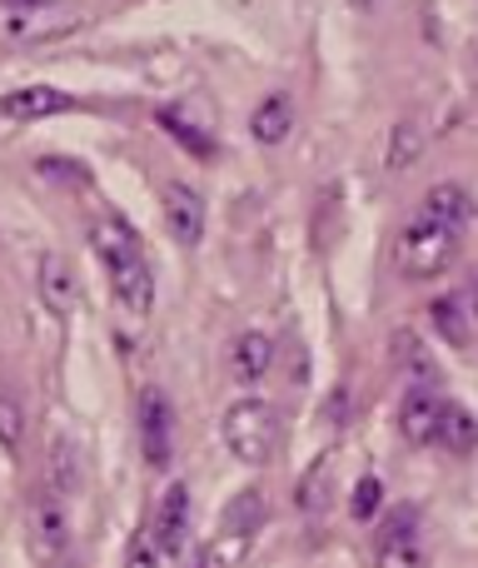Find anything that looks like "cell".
I'll return each instance as SVG.
<instances>
[{
	"instance_id": "obj_1",
	"label": "cell",
	"mask_w": 478,
	"mask_h": 568,
	"mask_svg": "<svg viewBox=\"0 0 478 568\" xmlns=\"http://www.w3.org/2000/svg\"><path fill=\"white\" fill-rule=\"evenodd\" d=\"M90 250H95V260L105 265L120 310L145 320L150 304H155V270H150L145 250H140V235L125 225V220L100 215L95 225H90Z\"/></svg>"
},
{
	"instance_id": "obj_2",
	"label": "cell",
	"mask_w": 478,
	"mask_h": 568,
	"mask_svg": "<svg viewBox=\"0 0 478 568\" xmlns=\"http://www.w3.org/2000/svg\"><path fill=\"white\" fill-rule=\"evenodd\" d=\"M459 230L439 225V220H409L394 245V265H399L404 280H439L444 270L459 260Z\"/></svg>"
},
{
	"instance_id": "obj_3",
	"label": "cell",
	"mask_w": 478,
	"mask_h": 568,
	"mask_svg": "<svg viewBox=\"0 0 478 568\" xmlns=\"http://www.w3.org/2000/svg\"><path fill=\"white\" fill-rule=\"evenodd\" d=\"M220 434H225V449L235 454L240 464L260 469V464H269V454H274L279 424H274V409L264 399H235L225 409V419H220Z\"/></svg>"
},
{
	"instance_id": "obj_4",
	"label": "cell",
	"mask_w": 478,
	"mask_h": 568,
	"mask_svg": "<svg viewBox=\"0 0 478 568\" xmlns=\"http://www.w3.org/2000/svg\"><path fill=\"white\" fill-rule=\"evenodd\" d=\"M26 544H30V559L45 564V568H60L70 559V514H65V499L40 489V499L30 504L26 514Z\"/></svg>"
},
{
	"instance_id": "obj_5",
	"label": "cell",
	"mask_w": 478,
	"mask_h": 568,
	"mask_svg": "<svg viewBox=\"0 0 478 568\" xmlns=\"http://www.w3.org/2000/svg\"><path fill=\"white\" fill-rule=\"evenodd\" d=\"M135 424H140V449L155 469H165L175 459V409H170L165 389H140V404H135Z\"/></svg>"
},
{
	"instance_id": "obj_6",
	"label": "cell",
	"mask_w": 478,
	"mask_h": 568,
	"mask_svg": "<svg viewBox=\"0 0 478 568\" xmlns=\"http://www.w3.org/2000/svg\"><path fill=\"white\" fill-rule=\"evenodd\" d=\"M160 205H165V230L175 245L190 250L205 240V200H200V190H190L185 180H170L160 190Z\"/></svg>"
},
{
	"instance_id": "obj_7",
	"label": "cell",
	"mask_w": 478,
	"mask_h": 568,
	"mask_svg": "<svg viewBox=\"0 0 478 568\" xmlns=\"http://www.w3.org/2000/svg\"><path fill=\"white\" fill-rule=\"evenodd\" d=\"M80 484H85V469H80V449L70 434H50L45 444V464H40V489L55 494V499H75Z\"/></svg>"
},
{
	"instance_id": "obj_8",
	"label": "cell",
	"mask_w": 478,
	"mask_h": 568,
	"mask_svg": "<svg viewBox=\"0 0 478 568\" xmlns=\"http://www.w3.org/2000/svg\"><path fill=\"white\" fill-rule=\"evenodd\" d=\"M35 290H40V304H45L50 314H75V304H80V280H75V270H70V260L60 255V250H45L40 255V265H35Z\"/></svg>"
},
{
	"instance_id": "obj_9",
	"label": "cell",
	"mask_w": 478,
	"mask_h": 568,
	"mask_svg": "<svg viewBox=\"0 0 478 568\" xmlns=\"http://www.w3.org/2000/svg\"><path fill=\"white\" fill-rule=\"evenodd\" d=\"M444 404H449V399H439V394L419 389V384H414V389L399 399V434L414 444V449H429V444H439Z\"/></svg>"
},
{
	"instance_id": "obj_10",
	"label": "cell",
	"mask_w": 478,
	"mask_h": 568,
	"mask_svg": "<svg viewBox=\"0 0 478 568\" xmlns=\"http://www.w3.org/2000/svg\"><path fill=\"white\" fill-rule=\"evenodd\" d=\"M65 110H75V100L60 85H16L0 95V120H16V125L45 120V115H65Z\"/></svg>"
},
{
	"instance_id": "obj_11",
	"label": "cell",
	"mask_w": 478,
	"mask_h": 568,
	"mask_svg": "<svg viewBox=\"0 0 478 568\" xmlns=\"http://www.w3.org/2000/svg\"><path fill=\"white\" fill-rule=\"evenodd\" d=\"M374 568H429V549L414 534V509L394 514V524L384 529L379 549H374Z\"/></svg>"
},
{
	"instance_id": "obj_12",
	"label": "cell",
	"mask_w": 478,
	"mask_h": 568,
	"mask_svg": "<svg viewBox=\"0 0 478 568\" xmlns=\"http://www.w3.org/2000/svg\"><path fill=\"white\" fill-rule=\"evenodd\" d=\"M150 534H155L165 559H175V554L185 549V539H190V489L185 484H170V489L160 494V509H155Z\"/></svg>"
},
{
	"instance_id": "obj_13",
	"label": "cell",
	"mask_w": 478,
	"mask_h": 568,
	"mask_svg": "<svg viewBox=\"0 0 478 568\" xmlns=\"http://www.w3.org/2000/svg\"><path fill=\"white\" fill-rule=\"evenodd\" d=\"M424 220H439V225H449V230H469L474 225V195L464 185H434L429 195H424V210H419Z\"/></svg>"
},
{
	"instance_id": "obj_14",
	"label": "cell",
	"mask_w": 478,
	"mask_h": 568,
	"mask_svg": "<svg viewBox=\"0 0 478 568\" xmlns=\"http://www.w3.org/2000/svg\"><path fill=\"white\" fill-rule=\"evenodd\" d=\"M289 130H294V105H289V95H269V100H260V110L250 115V135L260 140V145H284L289 140Z\"/></svg>"
},
{
	"instance_id": "obj_15",
	"label": "cell",
	"mask_w": 478,
	"mask_h": 568,
	"mask_svg": "<svg viewBox=\"0 0 478 568\" xmlns=\"http://www.w3.org/2000/svg\"><path fill=\"white\" fill-rule=\"evenodd\" d=\"M230 364H235V379H244V384L264 379V374H269V364H274V339H269V334H260V329L240 334L235 349H230Z\"/></svg>"
},
{
	"instance_id": "obj_16",
	"label": "cell",
	"mask_w": 478,
	"mask_h": 568,
	"mask_svg": "<svg viewBox=\"0 0 478 568\" xmlns=\"http://www.w3.org/2000/svg\"><path fill=\"white\" fill-rule=\"evenodd\" d=\"M424 145H429V125H424L419 115L399 120V125L389 130V150H384V165H389V170H409L414 160L424 155Z\"/></svg>"
},
{
	"instance_id": "obj_17",
	"label": "cell",
	"mask_w": 478,
	"mask_h": 568,
	"mask_svg": "<svg viewBox=\"0 0 478 568\" xmlns=\"http://www.w3.org/2000/svg\"><path fill=\"white\" fill-rule=\"evenodd\" d=\"M155 125L165 130L170 140H180V145H185L190 155H200V160H210V155H215V140H210V130H205V125H195V120H185V110H175V105H170V110H160V115H155Z\"/></svg>"
},
{
	"instance_id": "obj_18",
	"label": "cell",
	"mask_w": 478,
	"mask_h": 568,
	"mask_svg": "<svg viewBox=\"0 0 478 568\" xmlns=\"http://www.w3.org/2000/svg\"><path fill=\"white\" fill-rule=\"evenodd\" d=\"M429 320H434V329H439V339L469 344L474 324H469V310H464V294H444V300H434L429 304Z\"/></svg>"
},
{
	"instance_id": "obj_19",
	"label": "cell",
	"mask_w": 478,
	"mask_h": 568,
	"mask_svg": "<svg viewBox=\"0 0 478 568\" xmlns=\"http://www.w3.org/2000/svg\"><path fill=\"white\" fill-rule=\"evenodd\" d=\"M439 444L449 454H469L474 444H478V424H474V414L464 409V404H444V424H439Z\"/></svg>"
},
{
	"instance_id": "obj_20",
	"label": "cell",
	"mask_w": 478,
	"mask_h": 568,
	"mask_svg": "<svg viewBox=\"0 0 478 568\" xmlns=\"http://www.w3.org/2000/svg\"><path fill=\"white\" fill-rule=\"evenodd\" d=\"M269 519V504H264V494H254V489H244L235 504L225 509V524L220 529H240V534H260V524Z\"/></svg>"
},
{
	"instance_id": "obj_21",
	"label": "cell",
	"mask_w": 478,
	"mask_h": 568,
	"mask_svg": "<svg viewBox=\"0 0 478 568\" xmlns=\"http://www.w3.org/2000/svg\"><path fill=\"white\" fill-rule=\"evenodd\" d=\"M250 544H254V534L220 529V534H215V544L205 549V568H235L244 554H250Z\"/></svg>"
},
{
	"instance_id": "obj_22",
	"label": "cell",
	"mask_w": 478,
	"mask_h": 568,
	"mask_svg": "<svg viewBox=\"0 0 478 568\" xmlns=\"http://www.w3.org/2000/svg\"><path fill=\"white\" fill-rule=\"evenodd\" d=\"M45 10H55V6H45ZM45 10L16 16V20H10V36H16V40H35V36H55V30H70V26H75V16H55V20H45Z\"/></svg>"
},
{
	"instance_id": "obj_23",
	"label": "cell",
	"mask_w": 478,
	"mask_h": 568,
	"mask_svg": "<svg viewBox=\"0 0 478 568\" xmlns=\"http://www.w3.org/2000/svg\"><path fill=\"white\" fill-rule=\"evenodd\" d=\"M20 439H26V409L10 394H0V444L10 454H20Z\"/></svg>"
},
{
	"instance_id": "obj_24",
	"label": "cell",
	"mask_w": 478,
	"mask_h": 568,
	"mask_svg": "<svg viewBox=\"0 0 478 568\" xmlns=\"http://www.w3.org/2000/svg\"><path fill=\"white\" fill-rule=\"evenodd\" d=\"M379 499H384V484L379 479H359L354 484V499H349V514L359 524H369L374 514H379Z\"/></svg>"
},
{
	"instance_id": "obj_25",
	"label": "cell",
	"mask_w": 478,
	"mask_h": 568,
	"mask_svg": "<svg viewBox=\"0 0 478 568\" xmlns=\"http://www.w3.org/2000/svg\"><path fill=\"white\" fill-rule=\"evenodd\" d=\"M160 559H165V554H160L155 534L140 529L135 539H130V554H125V564H120V568H160Z\"/></svg>"
},
{
	"instance_id": "obj_26",
	"label": "cell",
	"mask_w": 478,
	"mask_h": 568,
	"mask_svg": "<svg viewBox=\"0 0 478 568\" xmlns=\"http://www.w3.org/2000/svg\"><path fill=\"white\" fill-rule=\"evenodd\" d=\"M399 349L409 354V364H404V369H409V379L424 389V384L434 379V359H429V349H424V344L414 339V334H404V339H399Z\"/></svg>"
},
{
	"instance_id": "obj_27",
	"label": "cell",
	"mask_w": 478,
	"mask_h": 568,
	"mask_svg": "<svg viewBox=\"0 0 478 568\" xmlns=\"http://www.w3.org/2000/svg\"><path fill=\"white\" fill-rule=\"evenodd\" d=\"M324 504H329V479H324V469H314L299 489V509L314 514V509H324Z\"/></svg>"
},
{
	"instance_id": "obj_28",
	"label": "cell",
	"mask_w": 478,
	"mask_h": 568,
	"mask_svg": "<svg viewBox=\"0 0 478 568\" xmlns=\"http://www.w3.org/2000/svg\"><path fill=\"white\" fill-rule=\"evenodd\" d=\"M6 10H16V16H30V10H45V6H60V0H0Z\"/></svg>"
},
{
	"instance_id": "obj_29",
	"label": "cell",
	"mask_w": 478,
	"mask_h": 568,
	"mask_svg": "<svg viewBox=\"0 0 478 568\" xmlns=\"http://www.w3.org/2000/svg\"><path fill=\"white\" fill-rule=\"evenodd\" d=\"M464 310H469V324L478 329V280L469 284V290H464Z\"/></svg>"
},
{
	"instance_id": "obj_30",
	"label": "cell",
	"mask_w": 478,
	"mask_h": 568,
	"mask_svg": "<svg viewBox=\"0 0 478 568\" xmlns=\"http://www.w3.org/2000/svg\"><path fill=\"white\" fill-rule=\"evenodd\" d=\"M354 6H359V10H374V6H379V0H354Z\"/></svg>"
}]
</instances>
